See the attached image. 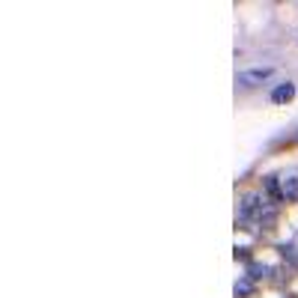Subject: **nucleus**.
<instances>
[{"label": "nucleus", "mask_w": 298, "mask_h": 298, "mask_svg": "<svg viewBox=\"0 0 298 298\" xmlns=\"http://www.w3.org/2000/svg\"><path fill=\"white\" fill-rule=\"evenodd\" d=\"M266 209H269V203H266V197H260V194H245L242 203H239V215H242L245 221H257V224H260V218L266 215Z\"/></svg>", "instance_id": "nucleus-1"}, {"label": "nucleus", "mask_w": 298, "mask_h": 298, "mask_svg": "<svg viewBox=\"0 0 298 298\" xmlns=\"http://www.w3.org/2000/svg\"><path fill=\"white\" fill-rule=\"evenodd\" d=\"M272 75H275V66H254V69H242L236 81H239L242 87H260V84L269 81Z\"/></svg>", "instance_id": "nucleus-2"}, {"label": "nucleus", "mask_w": 298, "mask_h": 298, "mask_svg": "<svg viewBox=\"0 0 298 298\" xmlns=\"http://www.w3.org/2000/svg\"><path fill=\"white\" fill-rule=\"evenodd\" d=\"M281 191H284V200H298V176L296 173L281 182Z\"/></svg>", "instance_id": "nucleus-3"}, {"label": "nucleus", "mask_w": 298, "mask_h": 298, "mask_svg": "<svg viewBox=\"0 0 298 298\" xmlns=\"http://www.w3.org/2000/svg\"><path fill=\"white\" fill-rule=\"evenodd\" d=\"M293 96H296V87H293V84L287 81V84H281V87H278V90L272 93V101H278V104H284V101H290Z\"/></svg>", "instance_id": "nucleus-4"}, {"label": "nucleus", "mask_w": 298, "mask_h": 298, "mask_svg": "<svg viewBox=\"0 0 298 298\" xmlns=\"http://www.w3.org/2000/svg\"><path fill=\"white\" fill-rule=\"evenodd\" d=\"M266 191H269L275 200H284V191H281V185H278V176H266Z\"/></svg>", "instance_id": "nucleus-5"}, {"label": "nucleus", "mask_w": 298, "mask_h": 298, "mask_svg": "<svg viewBox=\"0 0 298 298\" xmlns=\"http://www.w3.org/2000/svg\"><path fill=\"white\" fill-rule=\"evenodd\" d=\"M254 293V287L248 284V281H242V284H236V296H251Z\"/></svg>", "instance_id": "nucleus-6"}, {"label": "nucleus", "mask_w": 298, "mask_h": 298, "mask_svg": "<svg viewBox=\"0 0 298 298\" xmlns=\"http://www.w3.org/2000/svg\"><path fill=\"white\" fill-rule=\"evenodd\" d=\"M248 272H251V278H263V275H266L269 269H266V266H257V263H254V266H251Z\"/></svg>", "instance_id": "nucleus-7"}]
</instances>
